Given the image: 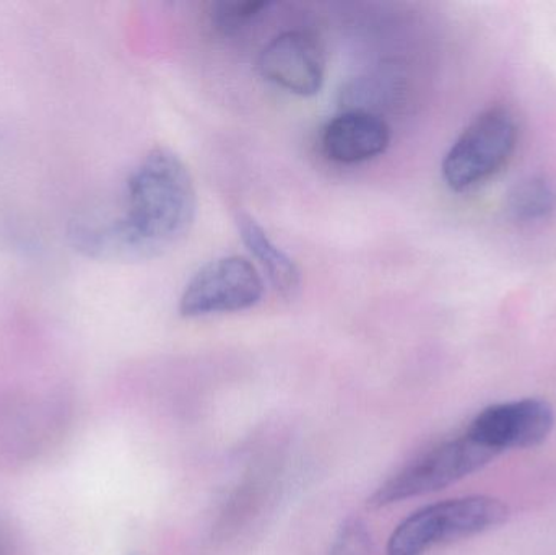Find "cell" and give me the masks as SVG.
<instances>
[{
	"mask_svg": "<svg viewBox=\"0 0 556 555\" xmlns=\"http://www.w3.org/2000/svg\"><path fill=\"white\" fill-rule=\"evenodd\" d=\"M195 214L191 173L175 152L156 147L130 173L123 212L78 227L77 243L91 256L150 260L185 240Z\"/></svg>",
	"mask_w": 556,
	"mask_h": 555,
	"instance_id": "obj_1",
	"label": "cell"
},
{
	"mask_svg": "<svg viewBox=\"0 0 556 555\" xmlns=\"http://www.w3.org/2000/svg\"><path fill=\"white\" fill-rule=\"evenodd\" d=\"M508 517V505L486 495L428 505L395 528L389 540L388 555H424L431 547L502 527Z\"/></svg>",
	"mask_w": 556,
	"mask_h": 555,
	"instance_id": "obj_2",
	"label": "cell"
},
{
	"mask_svg": "<svg viewBox=\"0 0 556 555\" xmlns=\"http://www.w3.org/2000/svg\"><path fill=\"white\" fill-rule=\"evenodd\" d=\"M518 124L506 108H490L457 137L443 160V178L464 192L495 178L515 155Z\"/></svg>",
	"mask_w": 556,
	"mask_h": 555,
	"instance_id": "obj_3",
	"label": "cell"
},
{
	"mask_svg": "<svg viewBox=\"0 0 556 555\" xmlns=\"http://www.w3.org/2000/svg\"><path fill=\"white\" fill-rule=\"evenodd\" d=\"M495 458L492 452L483 449L469 436L459 437L443 443L437 449L410 463L397 476L389 479L366 502L369 510L389 507L392 504L420 497L431 492L443 491L466 476Z\"/></svg>",
	"mask_w": 556,
	"mask_h": 555,
	"instance_id": "obj_4",
	"label": "cell"
},
{
	"mask_svg": "<svg viewBox=\"0 0 556 555\" xmlns=\"http://www.w3.org/2000/svg\"><path fill=\"white\" fill-rule=\"evenodd\" d=\"M264 282L256 267L240 256H225L202 266L179 299L185 318L243 312L263 299Z\"/></svg>",
	"mask_w": 556,
	"mask_h": 555,
	"instance_id": "obj_5",
	"label": "cell"
},
{
	"mask_svg": "<svg viewBox=\"0 0 556 555\" xmlns=\"http://www.w3.org/2000/svg\"><path fill=\"white\" fill-rule=\"evenodd\" d=\"M555 426V411L547 401H511L483 409L467 436L498 456L508 450L532 449L547 440Z\"/></svg>",
	"mask_w": 556,
	"mask_h": 555,
	"instance_id": "obj_6",
	"label": "cell"
},
{
	"mask_svg": "<svg viewBox=\"0 0 556 555\" xmlns=\"http://www.w3.org/2000/svg\"><path fill=\"white\" fill-rule=\"evenodd\" d=\"M257 67L264 78L298 97L319 93L326 80L323 46L316 36L296 29L270 39L261 51Z\"/></svg>",
	"mask_w": 556,
	"mask_h": 555,
	"instance_id": "obj_7",
	"label": "cell"
},
{
	"mask_svg": "<svg viewBox=\"0 0 556 555\" xmlns=\"http://www.w3.org/2000/svg\"><path fill=\"white\" fill-rule=\"evenodd\" d=\"M391 143V127L372 111L346 110L324 126L320 147L332 162L353 165L382 155Z\"/></svg>",
	"mask_w": 556,
	"mask_h": 555,
	"instance_id": "obj_8",
	"label": "cell"
},
{
	"mask_svg": "<svg viewBox=\"0 0 556 555\" xmlns=\"http://www.w3.org/2000/svg\"><path fill=\"white\" fill-rule=\"evenodd\" d=\"M237 227L241 240L266 270L276 292L285 299L296 295L301 277L294 261L270 240L266 230L250 214L240 212L237 215Z\"/></svg>",
	"mask_w": 556,
	"mask_h": 555,
	"instance_id": "obj_9",
	"label": "cell"
},
{
	"mask_svg": "<svg viewBox=\"0 0 556 555\" xmlns=\"http://www.w3.org/2000/svg\"><path fill=\"white\" fill-rule=\"evenodd\" d=\"M556 209L554 186L544 178H528L509 192L508 211L522 224H534L551 217Z\"/></svg>",
	"mask_w": 556,
	"mask_h": 555,
	"instance_id": "obj_10",
	"label": "cell"
},
{
	"mask_svg": "<svg viewBox=\"0 0 556 555\" xmlns=\"http://www.w3.org/2000/svg\"><path fill=\"white\" fill-rule=\"evenodd\" d=\"M273 3L264 0H235V2L211 3V23L215 29L224 35H237L241 29L248 28L256 22L264 12L270 9Z\"/></svg>",
	"mask_w": 556,
	"mask_h": 555,
	"instance_id": "obj_11",
	"label": "cell"
},
{
	"mask_svg": "<svg viewBox=\"0 0 556 555\" xmlns=\"http://www.w3.org/2000/svg\"><path fill=\"white\" fill-rule=\"evenodd\" d=\"M371 537L359 520H346L337 534L330 555H369Z\"/></svg>",
	"mask_w": 556,
	"mask_h": 555,
	"instance_id": "obj_12",
	"label": "cell"
}]
</instances>
